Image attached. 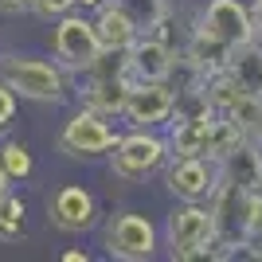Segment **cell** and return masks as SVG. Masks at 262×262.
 I'll use <instances>...</instances> for the list:
<instances>
[{
  "label": "cell",
  "instance_id": "1",
  "mask_svg": "<svg viewBox=\"0 0 262 262\" xmlns=\"http://www.w3.org/2000/svg\"><path fill=\"white\" fill-rule=\"evenodd\" d=\"M0 78L16 90L20 102H35V106H63L71 102V71L59 67V59H43V55H0Z\"/></svg>",
  "mask_w": 262,
  "mask_h": 262
},
{
  "label": "cell",
  "instance_id": "2",
  "mask_svg": "<svg viewBox=\"0 0 262 262\" xmlns=\"http://www.w3.org/2000/svg\"><path fill=\"white\" fill-rule=\"evenodd\" d=\"M161 247L172 262H200L211 258L215 247V219L208 200H176L161 227Z\"/></svg>",
  "mask_w": 262,
  "mask_h": 262
},
{
  "label": "cell",
  "instance_id": "3",
  "mask_svg": "<svg viewBox=\"0 0 262 262\" xmlns=\"http://www.w3.org/2000/svg\"><path fill=\"white\" fill-rule=\"evenodd\" d=\"M211 219H215V247H211V258H235L243 251V243L254 227V215H258V192L243 184H231V180H219L208 196Z\"/></svg>",
  "mask_w": 262,
  "mask_h": 262
},
{
  "label": "cell",
  "instance_id": "4",
  "mask_svg": "<svg viewBox=\"0 0 262 262\" xmlns=\"http://www.w3.org/2000/svg\"><path fill=\"white\" fill-rule=\"evenodd\" d=\"M168 137L161 129H137L129 125L125 133H118L114 149L106 153V168L118 184H145L161 176V168L168 164Z\"/></svg>",
  "mask_w": 262,
  "mask_h": 262
},
{
  "label": "cell",
  "instance_id": "5",
  "mask_svg": "<svg viewBox=\"0 0 262 262\" xmlns=\"http://www.w3.org/2000/svg\"><path fill=\"white\" fill-rule=\"evenodd\" d=\"M102 247L118 262H149L161 254V227L145 211H114L102 219Z\"/></svg>",
  "mask_w": 262,
  "mask_h": 262
},
{
  "label": "cell",
  "instance_id": "6",
  "mask_svg": "<svg viewBox=\"0 0 262 262\" xmlns=\"http://www.w3.org/2000/svg\"><path fill=\"white\" fill-rule=\"evenodd\" d=\"M118 141V129H114V118H102L86 106H75L63 118L59 133H55V149L67 157V161H98L114 149Z\"/></svg>",
  "mask_w": 262,
  "mask_h": 262
},
{
  "label": "cell",
  "instance_id": "7",
  "mask_svg": "<svg viewBox=\"0 0 262 262\" xmlns=\"http://www.w3.org/2000/svg\"><path fill=\"white\" fill-rule=\"evenodd\" d=\"M51 55L59 59V67H67L75 78L86 75L90 67L98 63L102 43H98V35H94L90 12L71 8V12H63L59 20H51Z\"/></svg>",
  "mask_w": 262,
  "mask_h": 262
},
{
  "label": "cell",
  "instance_id": "8",
  "mask_svg": "<svg viewBox=\"0 0 262 262\" xmlns=\"http://www.w3.org/2000/svg\"><path fill=\"white\" fill-rule=\"evenodd\" d=\"M47 223L63 235H86L102 223L98 196L86 184H59L47 196Z\"/></svg>",
  "mask_w": 262,
  "mask_h": 262
},
{
  "label": "cell",
  "instance_id": "9",
  "mask_svg": "<svg viewBox=\"0 0 262 262\" xmlns=\"http://www.w3.org/2000/svg\"><path fill=\"white\" fill-rule=\"evenodd\" d=\"M215 133H219V114L211 106L172 114V121L164 125L172 157H211L215 153Z\"/></svg>",
  "mask_w": 262,
  "mask_h": 262
},
{
  "label": "cell",
  "instance_id": "10",
  "mask_svg": "<svg viewBox=\"0 0 262 262\" xmlns=\"http://www.w3.org/2000/svg\"><path fill=\"white\" fill-rule=\"evenodd\" d=\"M176 114V90L168 82H129L121 121L137 129H164Z\"/></svg>",
  "mask_w": 262,
  "mask_h": 262
},
{
  "label": "cell",
  "instance_id": "11",
  "mask_svg": "<svg viewBox=\"0 0 262 262\" xmlns=\"http://www.w3.org/2000/svg\"><path fill=\"white\" fill-rule=\"evenodd\" d=\"M161 180L172 200H208L219 184V164L211 157H168Z\"/></svg>",
  "mask_w": 262,
  "mask_h": 262
},
{
  "label": "cell",
  "instance_id": "12",
  "mask_svg": "<svg viewBox=\"0 0 262 262\" xmlns=\"http://www.w3.org/2000/svg\"><path fill=\"white\" fill-rule=\"evenodd\" d=\"M192 24L227 47H243L254 32V16L247 0H208Z\"/></svg>",
  "mask_w": 262,
  "mask_h": 262
},
{
  "label": "cell",
  "instance_id": "13",
  "mask_svg": "<svg viewBox=\"0 0 262 262\" xmlns=\"http://www.w3.org/2000/svg\"><path fill=\"white\" fill-rule=\"evenodd\" d=\"M176 55H180V47L168 43L164 35H157V32L137 35V39H133V47L125 51L129 78H133V82H168Z\"/></svg>",
  "mask_w": 262,
  "mask_h": 262
},
{
  "label": "cell",
  "instance_id": "14",
  "mask_svg": "<svg viewBox=\"0 0 262 262\" xmlns=\"http://www.w3.org/2000/svg\"><path fill=\"white\" fill-rule=\"evenodd\" d=\"M82 78V90H75L78 106L94 110L102 118H121V106H125V94H129V75H78Z\"/></svg>",
  "mask_w": 262,
  "mask_h": 262
},
{
  "label": "cell",
  "instance_id": "15",
  "mask_svg": "<svg viewBox=\"0 0 262 262\" xmlns=\"http://www.w3.org/2000/svg\"><path fill=\"white\" fill-rule=\"evenodd\" d=\"M219 180H231V184L243 188H262V141L258 137H243L219 157Z\"/></svg>",
  "mask_w": 262,
  "mask_h": 262
},
{
  "label": "cell",
  "instance_id": "16",
  "mask_svg": "<svg viewBox=\"0 0 262 262\" xmlns=\"http://www.w3.org/2000/svg\"><path fill=\"white\" fill-rule=\"evenodd\" d=\"M90 20H94V35H98L102 51H129L133 39H137V24L129 20V12L121 8L118 0H106L102 8L90 12Z\"/></svg>",
  "mask_w": 262,
  "mask_h": 262
},
{
  "label": "cell",
  "instance_id": "17",
  "mask_svg": "<svg viewBox=\"0 0 262 262\" xmlns=\"http://www.w3.org/2000/svg\"><path fill=\"white\" fill-rule=\"evenodd\" d=\"M0 168L12 176V184L32 180L35 157H32V149H28V141H20V137H4V141H0Z\"/></svg>",
  "mask_w": 262,
  "mask_h": 262
},
{
  "label": "cell",
  "instance_id": "18",
  "mask_svg": "<svg viewBox=\"0 0 262 262\" xmlns=\"http://www.w3.org/2000/svg\"><path fill=\"white\" fill-rule=\"evenodd\" d=\"M24 231H28V200L8 192V196L0 200V243L8 247V243H20Z\"/></svg>",
  "mask_w": 262,
  "mask_h": 262
},
{
  "label": "cell",
  "instance_id": "19",
  "mask_svg": "<svg viewBox=\"0 0 262 262\" xmlns=\"http://www.w3.org/2000/svg\"><path fill=\"white\" fill-rule=\"evenodd\" d=\"M227 71L239 78L247 90H258V94H262V55L254 51L251 43H243V47H235V51H231Z\"/></svg>",
  "mask_w": 262,
  "mask_h": 262
},
{
  "label": "cell",
  "instance_id": "20",
  "mask_svg": "<svg viewBox=\"0 0 262 262\" xmlns=\"http://www.w3.org/2000/svg\"><path fill=\"white\" fill-rule=\"evenodd\" d=\"M121 8L129 12V20L137 24V32H157V28H161V20L164 16H168V12H172V4H168V0H118Z\"/></svg>",
  "mask_w": 262,
  "mask_h": 262
},
{
  "label": "cell",
  "instance_id": "21",
  "mask_svg": "<svg viewBox=\"0 0 262 262\" xmlns=\"http://www.w3.org/2000/svg\"><path fill=\"white\" fill-rule=\"evenodd\" d=\"M20 118V98H16V90L0 78V133H8Z\"/></svg>",
  "mask_w": 262,
  "mask_h": 262
},
{
  "label": "cell",
  "instance_id": "22",
  "mask_svg": "<svg viewBox=\"0 0 262 262\" xmlns=\"http://www.w3.org/2000/svg\"><path fill=\"white\" fill-rule=\"evenodd\" d=\"M75 8V0H32V12L35 16H39V20H59V16H63V12H71Z\"/></svg>",
  "mask_w": 262,
  "mask_h": 262
},
{
  "label": "cell",
  "instance_id": "23",
  "mask_svg": "<svg viewBox=\"0 0 262 262\" xmlns=\"http://www.w3.org/2000/svg\"><path fill=\"white\" fill-rule=\"evenodd\" d=\"M32 12V0H0V16H24Z\"/></svg>",
  "mask_w": 262,
  "mask_h": 262
},
{
  "label": "cell",
  "instance_id": "24",
  "mask_svg": "<svg viewBox=\"0 0 262 262\" xmlns=\"http://www.w3.org/2000/svg\"><path fill=\"white\" fill-rule=\"evenodd\" d=\"M63 262H90V251H82V247H71V251L59 254Z\"/></svg>",
  "mask_w": 262,
  "mask_h": 262
},
{
  "label": "cell",
  "instance_id": "25",
  "mask_svg": "<svg viewBox=\"0 0 262 262\" xmlns=\"http://www.w3.org/2000/svg\"><path fill=\"white\" fill-rule=\"evenodd\" d=\"M247 43H251L254 51L262 55V24H254V32H251V39H247Z\"/></svg>",
  "mask_w": 262,
  "mask_h": 262
},
{
  "label": "cell",
  "instance_id": "26",
  "mask_svg": "<svg viewBox=\"0 0 262 262\" xmlns=\"http://www.w3.org/2000/svg\"><path fill=\"white\" fill-rule=\"evenodd\" d=\"M106 0H75V8H82V12H94V8H102Z\"/></svg>",
  "mask_w": 262,
  "mask_h": 262
},
{
  "label": "cell",
  "instance_id": "27",
  "mask_svg": "<svg viewBox=\"0 0 262 262\" xmlns=\"http://www.w3.org/2000/svg\"><path fill=\"white\" fill-rule=\"evenodd\" d=\"M8 192H12V176H8V172H4V168H0V200L8 196Z\"/></svg>",
  "mask_w": 262,
  "mask_h": 262
},
{
  "label": "cell",
  "instance_id": "28",
  "mask_svg": "<svg viewBox=\"0 0 262 262\" xmlns=\"http://www.w3.org/2000/svg\"><path fill=\"white\" fill-rule=\"evenodd\" d=\"M251 4V16H254V24H262V0H247Z\"/></svg>",
  "mask_w": 262,
  "mask_h": 262
},
{
  "label": "cell",
  "instance_id": "29",
  "mask_svg": "<svg viewBox=\"0 0 262 262\" xmlns=\"http://www.w3.org/2000/svg\"><path fill=\"white\" fill-rule=\"evenodd\" d=\"M254 137L262 141V94H258V118H254Z\"/></svg>",
  "mask_w": 262,
  "mask_h": 262
}]
</instances>
